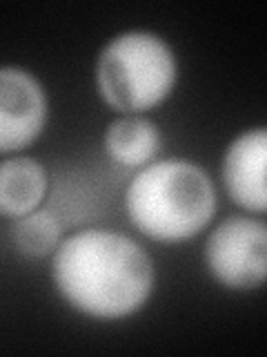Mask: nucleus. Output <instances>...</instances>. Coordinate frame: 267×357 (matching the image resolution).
<instances>
[{"label": "nucleus", "mask_w": 267, "mask_h": 357, "mask_svg": "<svg viewBox=\"0 0 267 357\" xmlns=\"http://www.w3.org/2000/svg\"><path fill=\"white\" fill-rule=\"evenodd\" d=\"M209 273L222 286L259 288L267 271V228L250 217H229L209 234L205 245Z\"/></svg>", "instance_id": "obj_4"}, {"label": "nucleus", "mask_w": 267, "mask_h": 357, "mask_svg": "<svg viewBox=\"0 0 267 357\" xmlns=\"http://www.w3.org/2000/svg\"><path fill=\"white\" fill-rule=\"evenodd\" d=\"M60 226L49 212L33 210L16 219L11 228V241L25 257H44L58 248Z\"/></svg>", "instance_id": "obj_9"}, {"label": "nucleus", "mask_w": 267, "mask_h": 357, "mask_svg": "<svg viewBox=\"0 0 267 357\" xmlns=\"http://www.w3.org/2000/svg\"><path fill=\"white\" fill-rule=\"evenodd\" d=\"M96 83L111 107L129 114L152 109L167 98L176 83L174 54L154 33H120L100 54Z\"/></svg>", "instance_id": "obj_3"}, {"label": "nucleus", "mask_w": 267, "mask_h": 357, "mask_svg": "<svg viewBox=\"0 0 267 357\" xmlns=\"http://www.w3.org/2000/svg\"><path fill=\"white\" fill-rule=\"evenodd\" d=\"M47 121L40 83L20 67H0V152L27 148Z\"/></svg>", "instance_id": "obj_5"}, {"label": "nucleus", "mask_w": 267, "mask_h": 357, "mask_svg": "<svg viewBox=\"0 0 267 357\" xmlns=\"http://www.w3.org/2000/svg\"><path fill=\"white\" fill-rule=\"evenodd\" d=\"M131 223L156 241H185L214 217L216 192L209 176L189 161L145 165L125 195Z\"/></svg>", "instance_id": "obj_2"}, {"label": "nucleus", "mask_w": 267, "mask_h": 357, "mask_svg": "<svg viewBox=\"0 0 267 357\" xmlns=\"http://www.w3.org/2000/svg\"><path fill=\"white\" fill-rule=\"evenodd\" d=\"M54 282L70 304L98 319L131 315L147 301L154 266L140 245L111 230H83L58 243Z\"/></svg>", "instance_id": "obj_1"}, {"label": "nucleus", "mask_w": 267, "mask_h": 357, "mask_svg": "<svg viewBox=\"0 0 267 357\" xmlns=\"http://www.w3.org/2000/svg\"><path fill=\"white\" fill-rule=\"evenodd\" d=\"M161 134L152 121L143 116H125L114 121L105 132V150L114 161L127 167L147 165L159 152Z\"/></svg>", "instance_id": "obj_8"}, {"label": "nucleus", "mask_w": 267, "mask_h": 357, "mask_svg": "<svg viewBox=\"0 0 267 357\" xmlns=\"http://www.w3.org/2000/svg\"><path fill=\"white\" fill-rule=\"evenodd\" d=\"M47 190V174L31 159L0 161V215L22 217L38 208Z\"/></svg>", "instance_id": "obj_7"}, {"label": "nucleus", "mask_w": 267, "mask_h": 357, "mask_svg": "<svg viewBox=\"0 0 267 357\" xmlns=\"http://www.w3.org/2000/svg\"><path fill=\"white\" fill-rule=\"evenodd\" d=\"M265 161H267V134L265 130L245 132L234 141L222 163V176L232 199L245 210L265 212Z\"/></svg>", "instance_id": "obj_6"}]
</instances>
